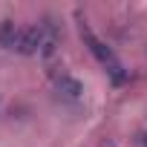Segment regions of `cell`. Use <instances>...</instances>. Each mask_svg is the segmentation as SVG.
<instances>
[{
    "label": "cell",
    "mask_w": 147,
    "mask_h": 147,
    "mask_svg": "<svg viewBox=\"0 0 147 147\" xmlns=\"http://www.w3.org/2000/svg\"><path fill=\"white\" fill-rule=\"evenodd\" d=\"M78 35H81V40L87 43V49L92 52V58L98 61V66L110 75V81H113V84H124V81H127V69H124V63H121L118 55H115L95 32H92V26H90L84 18H78Z\"/></svg>",
    "instance_id": "obj_1"
},
{
    "label": "cell",
    "mask_w": 147,
    "mask_h": 147,
    "mask_svg": "<svg viewBox=\"0 0 147 147\" xmlns=\"http://www.w3.org/2000/svg\"><path fill=\"white\" fill-rule=\"evenodd\" d=\"M55 87H58V92L63 95V98H69V101H78L81 98V84L69 75V72H55Z\"/></svg>",
    "instance_id": "obj_2"
},
{
    "label": "cell",
    "mask_w": 147,
    "mask_h": 147,
    "mask_svg": "<svg viewBox=\"0 0 147 147\" xmlns=\"http://www.w3.org/2000/svg\"><path fill=\"white\" fill-rule=\"evenodd\" d=\"M18 32H20V26H15L12 20H3V23H0V43H3L6 49H15Z\"/></svg>",
    "instance_id": "obj_3"
},
{
    "label": "cell",
    "mask_w": 147,
    "mask_h": 147,
    "mask_svg": "<svg viewBox=\"0 0 147 147\" xmlns=\"http://www.w3.org/2000/svg\"><path fill=\"white\" fill-rule=\"evenodd\" d=\"M144 147H147V133H144Z\"/></svg>",
    "instance_id": "obj_4"
},
{
    "label": "cell",
    "mask_w": 147,
    "mask_h": 147,
    "mask_svg": "<svg viewBox=\"0 0 147 147\" xmlns=\"http://www.w3.org/2000/svg\"><path fill=\"white\" fill-rule=\"evenodd\" d=\"M107 147H115V144H107Z\"/></svg>",
    "instance_id": "obj_5"
}]
</instances>
